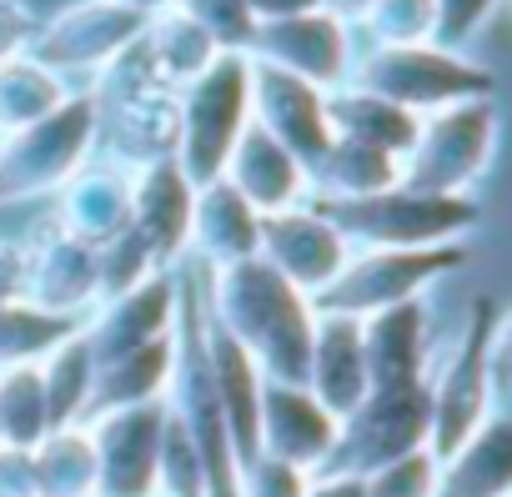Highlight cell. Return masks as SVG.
I'll return each mask as SVG.
<instances>
[{"mask_svg": "<svg viewBox=\"0 0 512 497\" xmlns=\"http://www.w3.org/2000/svg\"><path fill=\"white\" fill-rule=\"evenodd\" d=\"M432 442V407H427V382L412 387H372L337 427V447L322 472L337 477H367L372 467L407 457Z\"/></svg>", "mask_w": 512, "mask_h": 497, "instance_id": "obj_10", "label": "cell"}, {"mask_svg": "<svg viewBox=\"0 0 512 497\" xmlns=\"http://www.w3.org/2000/svg\"><path fill=\"white\" fill-rule=\"evenodd\" d=\"M437 452L417 447L407 457H392L362 477V497H437Z\"/></svg>", "mask_w": 512, "mask_h": 497, "instance_id": "obj_39", "label": "cell"}, {"mask_svg": "<svg viewBox=\"0 0 512 497\" xmlns=\"http://www.w3.org/2000/svg\"><path fill=\"white\" fill-rule=\"evenodd\" d=\"M352 86L412 111V116H432L462 101H497V76L437 41L422 46H367L352 61Z\"/></svg>", "mask_w": 512, "mask_h": 497, "instance_id": "obj_4", "label": "cell"}, {"mask_svg": "<svg viewBox=\"0 0 512 497\" xmlns=\"http://www.w3.org/2000/svg\"><path fill=\"white\" fill-rule=\"evenodd\" d=\"M36 467V497H96V452L86 422L51 427L31 447Z\"/></svg>", "mask_w": 512, "mask_h": 497, "instance_id": "obj_31", "label": "cell"}, {"mask_svg": "<svg viewBox=\"0 0 512 497\" xmlns=\"http://www.w3.org/2000/svg\"><path fill=\"white\" fill-rule=\"evenodd\" d=\"M86 96L96 106V151L106 161L136 171L176 151V91L156 76L141 41L106 61Z\"/></svg>", "mask_w": 512, "mask_h": 497, "instance_id": "obj_2", "label": "cell"}, {"mask_svg": "<svg viewBox=\"0 0 512 497\" xmlns=\"http://www.w3.org/2000/svg\"><path fill=\"white\" fill-rule=\"evenodd\" d=\"M337 422L372 392V372H367V352H362V322L357 317H337V312H317L312 327V352H307V382H302Z\"/></svg>", "mask_w": 512, "mask_h": 497, "instance_id": "obj_20", "label": "cell"}, {"mask_svg": "<svg viewBox=\"0 0 512 497\" xmlns=\"http://www.w3.org/2000/svg\"><path fill=\"white\" fill-rule=\"evenodd\" d=\"M0 497H36V467L26 447H0Z\"/></svg>", "mask_w": 512, "mask_h": 497, "instance_id": "obj_44", "label": "cell"}, {"mask_svg": "<svg viewBox=\"0 0 512 497\" xmlns=\"http://www.w3.org/2000/svg\"><path fill=\"white\" fill-rule=\"evenodd\" d=\"M51 432V407L36 367H6L0 372V447H36Z\"/></svg>", "mask_w": 512, "mask_h": 497, "instance_id": "obj_35", "label": "cell"}, {"mask_svg": "<svg viewBox=\"0 0 512 497\" xmlns=\"http://www.w3.org/2000/svg\"><path fill=\"white\" fill-rule=\"evenodd\" d=\"M206 317V307H201ZM206 367H211V382H216V402H221V417H226V432H231V452L236 462H251L262 452L256 442V417H262V367H256L211 317H206Z\"/></svg>", "mask_w": 512, "mask_h": 497, "instance_id": "obj_25", "label": "cell"}, {"mask_svg": "<svg viewBox=\"0 0 512 497\" xmlns=\"http://www.w3.org/2000/svg\"><path fill=\"white\" fill-rule=\"evenodd\" d=\"M21 287H26V246L0 236V307L21 302Z\"/></svg>", "mask_w": 512, "mask_h": 497, "instance_id": "obj_45", "label": "cell"}, {"mask_svg": "<svg viewBox=\"0 0 512 497\" xmlns=\"http://www.w3.org/2000/svg\"><path fill=\"white\" fill-rule=\"evenodd\" d=\"M497 136H502L497 101H462V106L432 111L417 121L397 186L432 191V196H472L497 156Z\"/></svg>", "mask_w": 512, "mask_h": 497, "instance_id": "obj_7", "label": "cell"}, {"mask_svg": "<svg viewBox=\"0 0 512 497\" xmlns=\"http://www.w3.org/2000/svg\"><path fill=\"white\" fill-rule=\"evenodd\" d=\"M251 61H267L317 91H337L347 86L352 76V61H357V41L342 21H332L327 11H307V16H292V21H267V26H251L246 46H241Z\"/></svg>", "mask_w": 512, "mask_h": 497, "instance_id": "obj_13", "label": "cell"}, {"mask_svg": "<svg viewBox=\"0 0 512 497\" xmlns=\"http://www.w3.org/2000/svg\"><path fill=\"white\" fill-rule=\"evenodd\" d=\"M241 11L251 26H267V21H292V16H307V11H322L317 0H241Z\"/></svg>", "mask_w": 512, "mask_h": 497, "instance_id": "obj_46", "label": "cell"}, {"mask_svg": "<svg viewBox=\"0 0 512 497\" xmlns=\"http://www.w3.org/2000/svg\"><path fill=\"white\" fill-rule=\"evenodd\" d=\"M472 262V241H447V246H417V252H392V246H362L347 257V267L332 277L327 292L312 297L317 312L337 317H372L397 302H422L427 287L442 277L462 272Z\"/></svg>", "mask_w": 512, "mask_h": 497, "instance_id": "obj_8", "label": "cell"}, {"mask_svg": "<svg viewBox=\"0 0 512 497\" xmlns=\"http://www.w3.org/2000/svg\"><path fill=\"white\" fill-rule=\"evenodd\" d=\"M502 0H437V46L462 51L492 16Z\"/></svg>", "mask_w": 512, "mask_h": 497, "instance_id": "obj_41", "label": "cell"}, {"mask_svg": "<svg viewBox=\"0 0 512 497\" xmlns=\"http://www.w3.org/2000/svg\"><path fill=\"white\" fill-rule=\"evenodd\" d=\"M402 181V161L387 156V151H372L362 141H332L327 156L312 166L307 186L312 196L307 201H357V196H372V191H387Z\"/></svg>", "mask_w": 512, "mask_h": 497, "instance_id": "obj_29", "label": "cell"}, {"mask_svg": "<svg viewBox=\"0 0 512 497\" xmlns=\"http://www.w3.org/2000/svg\"><path fill=\"white\" fill-rule=\"evenodd\" d=\"M171 327H176V272H156L141 287L96 302L81 322V337H86L96 367H106L136 347L171 337Z\"/></svg>", "mask_w": 512, "mask_h": 497, "instance_id": "obj_18", "label": "cell"}, {"mask_svg": "<svg viewBox=\"0 0 512 497\" xmlns=\"http://www.w3.org/2000/svg\"><path fill=\"white\" fill-rule=\"evenodd\" d=\"M302 492H307V472L287 467V462H277L267 452H256L236 472V497H302Z\"/></svg>", "mask_w": 512, "mask_h": 497, "instance_id": "obj_40", "label": "cell"}, {"mask_svg": "<svg viewBox=\"0 0 512 497\" xmlns=\"http://www.w3.org/2000/svg\"><path fill=\"white\" fill-rule=\"evenodd\" d=\"M201 307L256 367H262V377L307 382L317 307L302 287H292L262 257L211 267L201 277Z\"/></svg>", "mask_w": 512, "mask_h": 497, "instance_id": "obj_1", "label": "cell"}, {"mask_svg": "<svg viewBox=\"0 0 512 497\" xmlns=\"http://www.w3.org/2000/svg\"><path fill=\"white\" fill-rule=\"evenodd\" d=\"M327 121H332V136L362 141V146L387 151V156L402 161L422 116H412V111H402V106H392V101H382V96H372V91L347 81V86L327 91Z\"/></svg>", "mask_w": 512, "mask_h": 497, "instance_id": "obj_28", "label": "cell"}, {"mask_svg": "<svg viewBox=\"0 0 512 497\" xmlns=\"http://www.w3.org/2000/svg\"><path fill=\"white\" fill-rule=\"evenodd\" d=\"M96 272H101V302H106V297H121V292L141 287L146 277H156V272H166V267L151 257L146 236H141L136 226H126V231H116L111 241L96 246ZM171 272H176V267H171Z\"/></svg>", "mask_w": 512, "mask_h": 497, "instance_id": "obj_37", "label": "cell"}, {"mask_svg": "<svg viewBox=\"0 0 512 497\" xmlns=\"http://www.w3.org/2000/svg\"><path fill=\"white\" fill-rule=\"evenodd\" d=\"M337 417L302 387V382H262V417H256V442L267 457L302 467L307 477H317L337 447Z\"/></svg>", "mask_w": 512, "mask_h": 497, "instance_id": "obj_17", "label": "cell"}, {"mask_svg": "<svg viewBox=\"0 0 512 497\" xmlns=\"http://www.w3.org/2000/svg\"><path fill=\"white\" fill-rule=\"evenodd\" d=\"M221 176L231 181V191L246 196L251 211H262V216L292 211V206H302V201L312 196L307 166H302L282 141H272L262 126H246V131H241V141L231 146Z\"/></svg>", "mask_w": 512, "mask_h": 497, "instance_id": "obj_21", "label": "cell"}, {"mask_svg": "<svg viewBox=\"0 0 512 497\" xmlns=\"http://www.w3.org/2000/svg\"><path fill=\"white\" fill-rule=\"evenodd\" d=\"M191 201H196V186L181 176V166H176L171 156L131 171V226L146 236L151 257H156L166 272L186 262Z\"/></svg>", "mask_w": 512, "mask_h": 497, "instance_id": "obj_19", "label": "cell"}, {"mask_svg": "<svg viewBox=\"0 0 512 497\" xmlns=\"http://www.w3.org/2000/svg\"><path fill=\"white\" fill-rule=\"evenodd\" d=\"M497 312H502L497 297H477L457 342L437 357V367H427V407H432V442L427 447L437 452V462L452 447H462L497 412L492 387H487V337H492Z\"/></svg>", "mask_w": 512, "mask_h": 497, "instance_id": "obj_9", "label": "cell"}, {"mask_svg": "<svg viewBox=\"0 0 512 497\" xmlns=\"http://www.w3.org/2000/svg\"><path fill=\"white\" fill-rule=\"evenodd\" d=\"M26 287L21 302L56 312V317H81L101 302V272H96V246L61 231L56 221H41L26 241Z\"/></svg>", "mask_w": 512, "mask_h": 497, "instance_id": "obj_14", "label": "cell"}, {"mask_svg": "<svg viewBox=\"0 0 512 497\" xmlns=\"http://www.w3.org/2000/svg\"><path fill=\"white\" fill-rule=\"evenodd\" d=\"M66 96H71V81L46 71L36 56L21 51L11 61H0V136H11V131L51 116Z\"/></svg>", "mask_w": 512, "mask_h": 497, "instance_id": "obj_33", "label": "cell"}, {"mask_svg": "<svg viewBox=\"0 0 512 497\" xmlns=\"http://www.w3.org/2000/svg\"><path fill=\"white\" fill-rule=\"evenodd\" d=\"M96 452V497H156V457L166 432V402L106 407L86 417Z\"/></svg>", "mask_w": 512, "mask_h": 497, "instance_id": "obj_12", "label": "cell"}, {"mask_svg": "<svg viewBox=\"0 0 512 497\" xmlns=\"http://www.w3.org/2000/svg\"><path fill=\"white\" fill-rule=\"evenodd\" d=\"M312 206L347 236L352 252H362V246L417 252V246L467 241L482 226L477 196H432V191H407V186H387L357 201H312Z\"/></svg>", "mask_w": 512, "mask_h": 497, "instance_id": "obj_3", "label": "cell"}, {"mask_svg": "<svg viewBox=\"0 0 512 497\" xmlns=\"http://www.w3.org/2000/svg\"><path fill=\"white\" fill-rule=\"evenodd\" d=\"M251 126V56L221 51L196 81L176 91V151L171 161L191 186H206L226 171L231 146Z\"/></svg>", "mask_w": 512, "mask_h": 497, "instance_id": "obj_5", "label": "cell"}, {"mask_svg": "<svg viewBox=\"0 0 512 497\" xmlns=\"http://www.w3.org/2000/svg\"><path fill=\"white\" fill-rule=\"evenodd\" d=\"M76 327H81V317H56V312H41L31 302H6L0 307V372L6 367H36Z\"/></svg>", "mask_w": 512, "mask_h": 497, "instance_id": "obj_34", "label": "cell"}, {"mask_svg": "<svg viewBox=\"0 0 512 497\" xmlns=\"http://www.w3.org/2000/svg\"><path fill=\"white\" fill-rule=\"evenodd\" d=\"M317 6L332 16V21H342L347 31H357L362 26V16H367V6H372V0H317Z\"/></svg>", "mask_w": 512, "mask_h": 497, "instance_id": "obj_48", "label": "cell"}, {"mask_svg": "<svg viewBox=\"0 0 512 497\" xmlns=\"http://www.w3.org/2000/svg\"><path fill=\"white\" fill-rule=\"evenodd\" d=\"M171 357H176V337H161L151 347H136L106 367H96V387H91V412L106 407H136V402H156L166 397L171 382ZM86 412V417H91Z\"/></svg>", "mask_w": 512, "mask_h": 497, "instance_id": "obj_30", "label": "cell"}, {"mask_svg": "<svg viewBox=\"0 0 512 497\" xmlns=\"http://www.w3.org/2000/svg\"><path fill=\"white\" fill-rule=\"evenodd\" d=\"M61 231L101 246L111 241L116 231L131 226V171L106 161V156H91L61 191H56V216H51Z\"/></svg>", "mask_w": 512, "mask_h": 497, "instance_id": "obj_23", "label": "cell"}, {"mask_svg": "<svg viewBox=\"0 0 512 497\" xmlns=\"http://www.w3.org/2000/svg\"><path fill=\"white\" fill-rule=\"evenodd\" d=\"M181 6H186V11H196L226 51H241V46H246L251 21H246V11H241V0H181Z\"/></svg>", "mask_w": 512, "mask_h": 497, "instance_id": "obj_42", "label": "cell"}, {"mask_svg": "<svg viewBox=\"0 0 512 497\" xmlns=\"http://www.w3.org/2000/svg\"><path fill=\"white\" fill-rule=\"evenodd\" d=\"M156 497H211L206 492V467L186 437V427L166 412L161 432V457H156Z\"/></svg>", "mask_w": 512, "mask_h": 497, "instance_id": "obj_38", "label": "cell"}, {"mask_svg": "<svg viewBox=\"0 0 512 497\" xmlns=\"http://www.w3.org/2000/svg\"><path fill=\"white\" fill-rule=\"evenodd\" d=\"M96 156V106L71 91L51 116L0 136V206H26L56 196Z\"/></svg>", "mask_w": 512, "mask_h": 497, "instance_id": "obj_6", "label": "cell"}, {"mask_svg": "<svg viewBox=\"0 0 512 497\" xmlns=\"http://www.w3.org/2000/svg\"><path fill=\"white\" fill-rule=\"evenodd\" d=\"M437 497H512V417L492 412L437 467Z\"/></svg>", "mask_w": 512, "mask_h": 497, "instance_id": "obj_26", "label": "cell"}, {"mask_svg": "<svg viewBox=\"0 0 512 497\" xmlns=\"http://www.w3.org/2000/svg\"><path fill=\"white\" fill-rule=\"evenodd\" d=\"M141 51L151 56L156 76H161L171 91H181V86L196 81L226 46L211 36V26H206L196 11H186L181 0H176V6L146 16V26H141Z\"/></svg>", "mask_w": 512, "mask_h": 497, "instance_id": "obj_27", "label": "cell"}, {"mask_svg": "<svg viewBox=\"0 0 512 497\" xmlns=\"http://www.w3.org/2000/svg\"><path fill=\"white\" fill-rule=\"evenodd\" d=\"M362 322V352H367V372L372 387H412L427 382L432 367V322L422 302H397L382 307Z\"/></svg>", "mask_w": 512, "mask_h": 497, "instance_id": "obj_24", "label": "cell"}, {"mask_svg": "<svg viewBox=\"0 0 512 497\" xmlns=\"http://www.w3.org/2000/svg\"><path fill=\"white\" fill-rule=\"evenodd\" d=\"M256 257H262L272 272H282L292 287H302L307 297L327 292L332 277L347 267L352 246L347 236L312 206H292V211H272L262 216V236H256Z\"/></svg>", "mask_w": 512, "mask_h": 497, "instance_id": "obj_15", "label": "cell"}, {"mask_svg": "<svg viewBox=\"0 0 512 497\" xmlns=\"http://www.w3.org/2000/svg\"><path fill=\"white\" fill-rule=\"evenodd\" d=\"M36 21L41 16L26 6V0H0V61H11V56H21L31 46Z\"/></svg>", "mask_w": 512, "mask_h": 497, "instance_id": "obj_43", "label": "cell"}, {"mask_svg": "<svg viewBox=\"0 0 512 497\" xmlns=\"http://www.w3.org/2000/svg\"><path fill=\"white\" fill-rule=\"evenodd\" d=\"M302 497H362V477H337V472H317L307 477Z\"/></svg>", "mask_w": 512, "mask_h": 497, "instance_id": "obj_47", "label": "cell"}, {"mask_svg": "<svg viewBox=\"0 0 512 497\" xmlns=\"http://www.w3.org/2000/svg\"><path fill=\"white\" fill-rule=\"evenodd\" d=\"M116 6H126V11H136V16H156V11L176 6V0H116Z\"/></svg>", "mask_w": 512, "mask_h": 497, "instance_id": "obj_49", "label": "cell"}, {"mask_svg": "<svg viewBox=\"0 0 512 497\" xmlns=\"http://www.w3.org/2000/svg\"><path fill=\"white\" fill-rule=\"evenodd\" d=\"M251 126H262L272 141H282L307 166V176L337 141L332 121H327V91H317L267 61H251Z\"/></svg>", "mask_w": 512, "mask_h": 497, "instance_id": "obj_16", "label": "cell"}, {"mask_svg": "<svg viewBox=\"0 0 512 497\" xmlns=\"http://www.w3.org/2000/svg\"><path fill=\"white\" fill-rule=\"evenodd\" d=\"M256 236H262V211H251L246 196L231 191L226 176L196 186L191 231H186V257H196L201 272L256 257Z\"/></svg>", "mask_w": 512, "mask_h": 497, "instance_id": "obj_22", "label": "cell"}, {"mask_svg": "<svg viewBox=\"0 0 512 497\" xmlns=\"http://www.w3.org/2000/svg\"><path fill=\"white\" fill-rule=\"evenodd\" d=\"M372 46H422L437 41V0H372L362 26Z\"/></svg>", "mask_w": 512, "mask_h": 497, "instance_id": "obj_36", "label": "cell"}, {"mask_svg": "<svg viewBox=\"0 0 512 497\" xmlns=\"http://www.w3.org/2000/svg\"><path fill=\"white\" fill-rule=\"evenodd\" d=\"M141 26H146V16L116 6V0H71L56 16L36 21L26 56H36L61 81L96 76L106 61H116L126 46L141 41Z\"/></svg>", "mask_w": 512, "mask_h": 497, "instance_id": "obj_11", "label": "cell"}, {"mask_svg": "<svg viewBox=\"0 0 512 497\" xmlns=\"http://www.w3.org/2000/svg\"><path fill=\"white\" fill-rule=\"evenodd\" d=\"M41 387H46V407H51V427H71V422H86L91 412V387H96V357L81 337V327L56 342L41 362Z\"/></svg>", "mask_w": 512, "mask_h": 497, "instance_id": "obj_32", "label": "cell"}]
</instances>
